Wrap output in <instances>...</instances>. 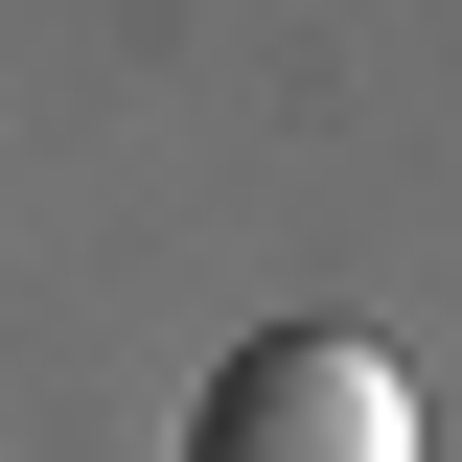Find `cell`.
Returning <instances> with one entry per match:
<instances>
[{
	"label": "cell",
	"instance_id": "6da1fadb",
	"mask_svg": "<svg viewBox=\"0 0 462 462\" xmlns=\"http://www.w3.org/2000/svg\"><path fill=\"white\" fill-rule=\"evenodd\" d=\"M185 462H416V370H393V346H346V324H278V346H231V370H208Z\"/></svg>",
	"mask_w": 462,
	"mask_h": 462
}]
</instances>
